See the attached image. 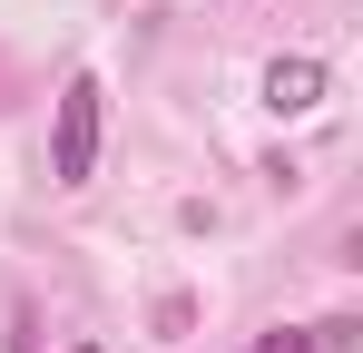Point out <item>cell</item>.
Returning a JSON list of instances; mask_svg holds the SVG:
<instances>
[{"label": "cell", "instance_id": "5b68a950", "mask_svg": "<svg viewBox=\"0 0 363 353\" xmlns=\"http://www.w3.org/2000/svg\"><path fill=\"white\" fill-rule=\"evenodd\" d=\"M69 353H99V344H69Z\"/></svg>", "mask_w": 363, "mask_h": 353}, {"label": "cell", "instance_id": "7a4b0ae2", "mask_svg": "<svg viewBox=\"0 0 363 353\" xmlns=\"http://www.w3.org/2000/svg\"><path fill=\"white\" fill-rule=\"evenodd\" d=\"M265 108H275V118L324 108V59H275V69H265Z\"/></svg>", "mask_w": 363, "mask_h": 353}, {"label": "cell", "instance_id": "6da1fadb", "mask_svg": "<svg viewBox=\"0 0 363 353\" xmlns=\"http://www.w3.org/2000/svg\"><path fill=\"white\" fill-rule=\"evenodd\" d=\"M89 167H99V79L79 69L60 89V128H50V176L60 186H89Z\"/></svg>", "mask_w": 363, "mask_h": 353}, {"label": "cell", "instance_id": "277c9868", "mask_svg": "<svg viewBox=\"0 0 363 353\" xmlns=\"http://www.w3.org/2000/svg\"><path fill=\"white\" fill-rule=\"evenodd\" d=\"M255 353H314V324H304V334H295V324H275V334H255Z\"/></svg>", "mask_w": 363, "mask_h": 353}, {"label": "cell", "instance_id": "3957f363", "mask_svg": "<svg viewBox=\"0 0 363 353\" xmlns=\"http://www.w3.org/2000/svg\"><path fill=\"white\" fill-rule=\"evenodd\" d=\"M314 353H363V324L354 314H324V324H314Z\"/></svg>", "mask_w": 363, "mask_h": 353}]
</instances>
